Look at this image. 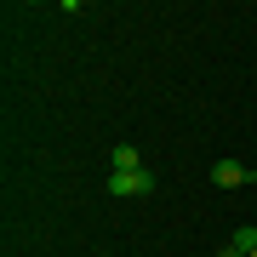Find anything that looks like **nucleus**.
I'll list each match as a JSON object with an SVG mask.
<instances>
[{
  "label": "nucleus",
  "mask_w": 257,
  "mask_h": 257,
  "mask_svg": "<svg viewBox=\"0 0 257 257\" xmlns=\"http://www.w3.org/2000/svg\"><path fill=\"white\" fill-rule=\"evenodd\" d=\"M109 194L114 200H132V194H155V172H109Z\"/></svg>",
  "instance_id": "nucleus-1"
},
{
  "label": "nucleus",
  "mask_w": 257,
  "mask_h": 257,
  "mask_svg": "<svg viewBox=\"0 0 257 257\" xmlns=\"http://www.w3.org/2000/svg\"><path fill=\"white\" fill-rule=\"evenodd\" d=\"M211 183H217V189H251L257 172L246 160H217V166H211Z\"/></svg>",
  "instance_id": "nucleus-2"
},
{
  "label": "nucleus",
  "mask_w": 257,
  "mask_h": 257,
  "mask_svg": "<svg viewBox=\"0 0 257 257\" xmlns=\"http://www.w3.org/2000/svg\"><path fill=\"white\" fill-rule=\"evenodd\" d=\"M109 166H114V172H143V155H138V143H114Z\"/></svg>",
  "instance_id": "nucleus-3"
},
{
  "label": "nucleus",
  "mask_w": 257,
  "mask_h": 257,
  "mask_svg": "<svg viewBox=\"0 0 257 257\" xmlns=\"http://www.w3.org/2000/svg\"><path fill=\"white\" fill-rule=\"evenodd\" d=\"M229 246H240V251H257V223H240V229H234V240H229Z\"/></svg>",
  "instance_id": "nucleus-4"
},
{
  "label": "nucleus",
  "mask_w": 257,
  "mask_h": 257,
  "mask_svg": "<svg viewBox=\"0 0 257 257\" xmlns=\"http://www.w3.org/2000/svg\"><path fill=\"white\" fill-rule=\"evenodd\" d=\"M217 257H246V251H240V246H223V251H217Z\"/></svg>",
  "instance_id": "nucleus-5"
},
{
  "label": "nucleus",
  "mask_w": 257,
  "mask_h": 257,
  "mask_svg": "<svg viewBox=\"0 0 257 257\" xmlns=\"http://www.w3.org/2000/svg\"><path fill=\"white\" fill-rule=\"evenodd\" d=\"M194 257H200V251H194Z\"/></svg>",
  "instance_id": "nucleus-6"
},
{
  "label": "nucleus",
  "mask_w": 257,
  "mask_h": 257,
  "mask_svg": "<svg viewBox=\"0 0 257 257\" xmlns=\"http://www.w3.org/2000/svg\"><path fill=\"white\" fill-rule=\"evenodd\" d=\"M251 257H257V251H251Z\"/></svg>",
  "instance_id": "nucleus-7"
}]
</instances>
